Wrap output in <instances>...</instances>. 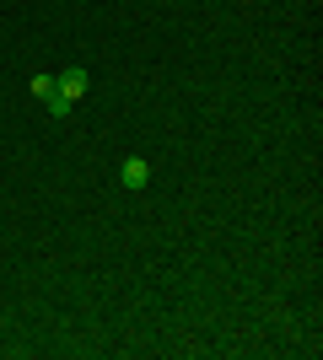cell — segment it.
<instances>
[{"mask_svg":"<svg viewBox=\"0 0 323 360\" xmlns=\"http://www.w3.org/2000/svg\"><path fill=\"white\" fill-rule=\"evenodd\" d=\"M87 91H92V70H87V65H70L65 75H54V91L44 97V108L54 113V119H70Z\"/></svg>","mask_w":323,"mask_h":360,"instance_id":"cell-1","label":"cell"},{"mask_svg":"<svg viewBox=\"0 0 323 360\" xmlns=\"http://www.w3.org/2000/svg\"><path fill=\"white\" fill-rule=\"evenodd\" d=\"M119 188H124V194L151 188V162H146V156H124V162H119Z\"/></svg>","mask_w":323,"mask_h":360,"instance_id":"cell-2","label":"cell"},{"mask_svg":"<svg viewBox=\"0 0 323 360\" xmlns=\"http://www.w3.org/2000/svg\"><path fill=\"white\" fill-rule=\"evenodd\" d=\"M27 86H32V97H38V103H44L49 91H54V75H44V70H38V75H32V81H27Z\"/></svg>","mask_w":323,"mask_h":360,"instance_id":"cell-3","label":"cell"}]
</instances>
